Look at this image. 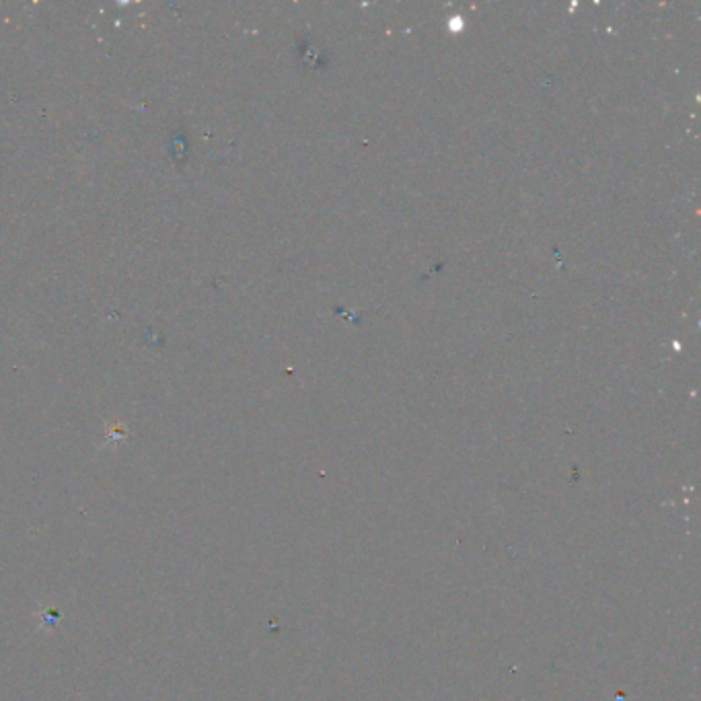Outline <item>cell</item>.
Wrapping results in <instances>:
<instances>
[]
</instances>
